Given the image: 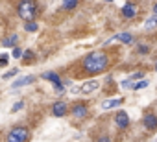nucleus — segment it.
<instances>
[{
    "instance_id": "16",
    "label": "nucleus",
    "mask_w": 157,
    "mask_h": 142,
    "mask_svg": "<svg viewBox=\"0 0 157 142\" xmlns=\"http://www.w3.org/2000/svg\"><path fill=\"white\" fill-rule=\"evenodd\" d=\"M37 28H39V26H37L35 22H26V26H24L26 32H37Z\"/></svg>"
},
{
    "instance_id": "23",
    "label": "nucleus",
    "mask_w": 157,
    "mask_h": 142,
    "mask_svg": "<svg viewBox=\"0 0 157 142\" xmlns=\"http://www.w3.org/2000/svg\"><path fill=\"white\" fill-rule=\"evenodd\" d=\"M22 107H24V103H22V102H19L17 105H13V113H15V111H21Z\"/></svg>"
},
{
    "instance_id": "4",
    "label": "nucleus",
    "mask_w": 157,
    "mask_h": 142,
    "mask_svg": "<svg viewBox=\"0 0 157 142\" xmlns=\"http://www.w3.org/2000/svg\"><path fill=\"white\" fill-rule=\"evenodd\" d=\"M122 15H124V19H133V17L137 15V6H135L133 2L124 4V8H122Z\"/></svg>"
},
{
    "instance_id": "3",
    "label": "nucleus",
    "mask_w": 157,
    "mask_h": 142,
    "mask_svg": "<svg viewBox=\"0 0 157 142\" xmlns=\"http://www.w3.org/2000/svg\"><path fill=\"white\" fill-rule=\"evenodd\" d=\"M28 140H30L28 127H13L6 136V142H28Z\"/></svg>"
},
{
    "instance_id": "12",
    "label": "nucleus",
    "mask_w": 157,
    "mask_h": 142,
    "mask_svg": "<svg viewBox=\"0 0 157 142\" xmlns=\"http://www.w3.org/2000/svg\"><path fill=\"white\" fill-rule=\"evenodd\" d=\"M17 41H19V37H17V35L13 33V35H10V37H6V39L2 41V44H4V46H13V48H15V44H17Z\"/></svg>"
},
{
    "instance_id": "19",
    "label": "nucleus",
    "mask_w": 157,
    "mask_h": 142,
    "mask_svg": "<svg viewBox=\"0 0 157 142\" xmlns=\"http://www.w3.org/2000/svg\"><path fill=\"white\" fill-rule=\"evenodd\" d=\"M15 74H19V70H17V68H13V70H10V72H6V74H4V80H8V78H13Z\"/></svg>"
},
{
    "instance_id": "25",
    "label": "nucleus",
    "mask_w": 157,
    "mask_h": 142,
    "mask_svg": "<svg viewBox=\"0 0 157 142\" xmlns=\"http://www.w3.org/2000/svg\"><path fill=\"white\" fill-rule=\"evenodd\" d=\"M140 78H142V72H137V74L131 76V81H133V80H140ZM140 81H142V80H140Z\"/></svg>"
},
{
    "instance_id": "9",
    "label": "nucleus",
    "mask_w": 157,
    "mask_h": 142,
    "mask_svg": "<svg viewBox=\"0 0 157 142\" xmlns=\"http://www.w3.org/2000/svg\"><path fill=\"white\" fill-rule=\"evenodd\" d=\"M142 122H144V125L148 129H157V116L155 114H146Z\"/></svg>"
},
{
    "instance_id": "22",
    "label": "nucleus",
    "mask_w": 157,
    "mask_h": 142,
    "mask_svg": "<svg viewBox=\"0 0 157 142\" xmlns=\"http://www.w3.org/2000/svg\"><path fill=\"white\" fill-rule=\"evenodd\" d=\"M22 55V50L21 48H13V57H21Z\"/></svg>"
},
{
    "instance_id": "14",
    "label": "nucleus",
    "mask_w": 157,
    "mask_h": 142,
    "mask_svg": "<svg viewBox=\"0 0 157 142\" xmlns=\"http://www.w3.org/2000/svg\"><path fill=\"white\" fill-rule=\"evenodd\" d=\"M98 89V81H89V83H85L83 85V89H82V92H93V91H96Z\"/></svg>"
},
{
    "instance_id": "17",
    "label": "nucleus",
    "mask_w": 157,
    "mask_h": 142,
    "mask_svg": "<svg viewBox=\"0 0 157 142\" xmlns=\"http://www.w3.org/2000/svg\"><path fill=\"white\" fill-rule=\"evenodd\" d=\"M148 85V81L146 80H142V81H139V83H135V87H133V91H140V89H144Z\"/></svg>"
},
{
    "instance_id": "21",
    "label": "nucleus",
    "mask_w": 157,
    "mask_h": 142,
    "mask_svg": "<svg viewBox=\"0 0 157 142\" xmlns=\"http://www.w3.org/2000/svg\"><path fill=\"white\" fill-rule=\"evenodd\" d=\"M32 57H33V54H32V52H26L22 61H24V63H30V61H32Z\"/></svg>"
},
{
    "instance_id": "15",
    "label": "nucleus",
    "mask_w": 157,
    "mask_h": 142,
    "mask_svg": "<svg viewBox=\"0 0 157 142\" xmlns=\"http://www.w3.org/2000/svg\"><path fill=\"white\" fill-rule=\"evenodd\" d=\"M155 26H157V15L153 13V15L146 21V28H155Z\"/></svg>"
},
{
    "instance_id": "28",
    "label": "nucleus",
    "mask_w": 157,
    "mask_h": 142,
    "mask_svg": "<svg viewBox=\"0 0 157 142\" xmlns=\"http://www.w3.org/2000/svg\"><path fill=\"white\" fill-rule=\"evenodd\" d=\"M155 68H157V63H155Z\"/></svg>"
},
{
    "instance_id": "20",
    "label": "nucleus",
    "mask_w": 157,
    "mask_h": 142,
    "mask_svg": "<svg viewBox=\"0 0 157 142\" xmlns=\"http://www.w3.org/2000/svg\"><path fill=\"white\" fill-rule=\"evenodd\" d=\"M122 87H124V89H133V87H135V83L131 85V80H126V81H122Z\"/></svg>"
},
{
    "instance_id": "6",
    "label": "nucleus",
    "mask_w": 157,
    "mask_h": 142,
    "mask_svg": "<svg viewBox=\"0 0 157 142\" xmlns=\"http://www.w3.org/2000/svg\"><path fill=\"white\" fill-rule=\"evenodd\" d=\"M87 114H89V109L85 105H82V103H78V105L72 107V116H76V118H85Z\"/></svg>"
},
{
    "instance_id": "24",
    "label": "nucleus",
    "mask_w": 157,
    "mask_h": 142,
    "mask_svg": "<svg viewBox=\"0 0 157 142\" xmlns=\"http://www.w3.org/2000/svg\"><path fill=\"white\" fill-rule=\"evenodd\" d=\"M0 65H2V66H6V65H8V55H6V54L2 55V59H0Z\"/></svg>"
},
{
    "instance_id": "10",
    "label": "nucleus",
    "mask_w": 157,
    "mask_h": 142,
    "mask_svg": "<svg viewBox=\"0 0 157 142\" xmlns=\"http://www.w3.org/2000/svg\"><path fill=\"white\" fill-rule=\"evenodd\" d=\"M120 103H122V98H113V100L104 102V103H102V107H104V109H115V107H118Z\"/></svg>"
},
{
    "instance_id": "1",
    "label": "nucleus",
    "mask_w": 157,
    "mask_h": 142,
    "mask_svg": "<svg viewBox=\"0 0 157 142\" xmlns=\"http://www.w3.org/2000/svg\"><path fill=\"white\" fill-rule=\"evenodd\" d=\"M107 63H109V59H107V55L104 52H93L83 59V68H85V72L94 76V74L104 72L107 68Z\"/></svg>"
},
{
    "instance_id": "8",
    "label": "nucleus",
    "mask_w": 157,
    "mask_h": 142,
    "mask_svg": "<svg viewBox=\"0 0 157 142\" xmlns=\"http://www.w3.org/2000/svg\"><path fill=\"white\" fill-rule=\"evenodd\" d=\"M52 113H54V116H65V113H67V103H65V102H57V103H54Z\"/></svg>"
},
{
    "instance_id": "5",
    "label": "nucleus",
    "mask_w": 157,
    "mask_h": 142,
    "mask_svg": "<svg viewBox=\"0 0 157 142\" xmlns=\"http://www.w3.org/2000/svg\"><path fill=\"white\" fill-rule=\"evenodd\" d=\"M115 122H117V125H118L120 129H126V127H128V124H129L128 113H124V111H118V114L115 116Z\"/></svg>"
},
{
    "instance_id": "2",
    "label": "nucleus",
    "mask_w": 157,
    "mask_h": 142,
    "mask_svg": "<svg viewBox=\"0 0 157 142\" xmlns=\"http://www.w3.org/2000/svg\"><path fill=\"white\" fill-rule=\"evenodd\" d=\"M35 13H37V4H35V2L26 0V2H21V4H19V17L24 19L26 22H33Z\"/></svg>"
},
{
    "instance_id": "13",
    "label": "nucleus",
    "mask_w": 157,
    "mask_h": 142,
    "mask_svg": "<svg viewBox=\"0 0 157 142\" xmlns=\"http://www.w3.org/2000/svg\"><path fill=\"white\" fill-rule=\"evenodd\" d=\"M33 80H35L33 76H26V78H21V80H17V81L13 83V87H15V89H17V87H22V85H26V83H32Z\"/></svg>"
},
{
    "instance_id": "7",
    "label": "nucleus",
    "mask_w": 157,
    "mask_h": 142,
    "mask_svg": "<svg viewBox=\"0 0 157 142\" xmlns=\"http://www.w3.org/2000/svg\"><path fill=\"white\" fill-rule=\"evenodd\" d=\"M43 78H44V80L54 81V85H56V89H57V91H63V83H61L59 76H57L56 72H44V74H43Z\"/></svg>"
},
{
    "instance_id": "26",
    "label": "nucleus",
    "mask_w": 157,
    "mask_h": 142,
    "mask_svg": "<svg viewBox=\"0 0 157 142\" xmlns=\"http://www.w3.org/2000/svg\"><path fill=\"white\" fill-rule=\"evenodd\" d=\"M98 142H109V136H100Z\"/></svg>"
},
{
    "instance_id": "11",
    "label": "nucleus",
    "mask_w": 157,
    "mask_h": 142,
    "mask_svg": "<svg viewBox=\"0 0 157 142\" xmlns=\"http://www.w3.org/2000/svg\"><path fill=\"white\" fill-rule=\"evenodd\" d=\"M115 39H117V41H120V43H126V44L133 43V37H131L129 33H118V35H115Z\"/></svg>"
},
{
    "instance_id": "27",
    "label": "nucleus",
    "mask_w": 157,
    "mask_h": 142,
    "mask_svg": "<svg viewBox=\"0 0 157 142\" xmlns=\"http://www.w3.org/2000/svg\"><path fill=\"white\" fill-rule=\"evenodd\" d=\"M153 11H155V15H157V2L153 4Z\"/></svg>"
},
{
    "instance_id": "18",
    "label": "nucleus",
    "mask_w": 157,
    "mask_h": 142,
    "mask_svg": "<svg viewBox=\"0 0 157 142\" xmlns=\"http://www.w3.org/2000/svg\"><path fill=\"white\" fill-rule=\"evenodd\" d=\"M76 6H78L76 0H74V2H63V8H65V9H74Z\"/></svg>"
}]
</instances>
